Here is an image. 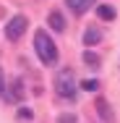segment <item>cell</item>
<instances>
[{"label":"cell","instance_id":"obj_1","mask_svg":"<svg viewBox=\"0 0 120 123\" xmlns=\"http://www.w3.org/2000/svg\"><path fill=\"white\" fill-rule=\"evenodd\" d=\"M34 52H37L39 63H45V66H55L57 63V45L52 42V37L45 29H39L34 34Z\"/></svg>","mask_w":120,"mask_h":123},{"label":"cell","instance_id":"obj_2","mask_svg":"<svg viewBox=\"0 0 120 123\" xmlns=\"http://www.w3.org/2000/svg\"><path fill=\"white\" fill-rule=\"evenodd\" d=\"M76 92H78V81H76V74H73L71 68H63L60 74H55V94L60 99L73 102L76 99Z\"/></svg>","mask_w":120,"mask_h":123},{"label":"cell","instance_id":"obj_3","mask_svg":"<svg viewBox=\"0 0 120 123\" xmlns=\"http://www.w3.org/2000/svg\"><path fill=\"white\" fill-rule=\"evenodd\" d=\"M26 26H29V18L26 16H13L8 24H5V37L11 39V42H18L21 37H24V31H26Z\"/></svg>","mask_w":120,"mask_h":123},{"label":"cell","instance_id":"obj_4","mask_svg":"<svg viewBox=\"0 0 120 123\" xmlns=\"http://www.w3.org/2000/svg\"><path fill=\"white\" fill-rule=\"evenodd\" d=\"M94 107H97V115L102 118V123H115V113H112V107H110V102H107L104 97H97Z\"/></svg>","mask_w":120,"mask_h":123},{"label":"cell","instance_id":"obj_5","mask_svg":"<svg viewBox=\"0 0 120 123\" xmlns=\"http://www.w3.org/2000/svg\"><path fill=\"white\" fill-rule=\"evenodd\" d=\"M47 24H50V29L52 31H57V34H63L65 31V16L55 8V11H50V16H47Z\"/></svg>","mask_w":120,"mask_h":123},{"label":"cell","instance_id":"obj_6","mask_svg":"<svg viewBox=\"0 0 120 123\" xmlns=\"http://www.w3.org/2000/svg\"><path fill=\"white\" fill-rule=\"evenodd\" d=\"M102 42V29H97V26H89L86 31H84V45H99Z\"/></svg>","mask_w":120,"mask_h":123},{"label":"cell","instance_id":"obj_7","mask_svg":"<svg viewBox=\"0 0 120 123\" xmlns=\"http://www.w3.org/2000/svg\"><path fill=\"white\" fill-rule=\"evenodd\" d=\"M24 94H26V92H24V81L16 76V79L11 81V99H13V102H21Z\"/></svg>","mask_w":120,"mask_h":123},{"label":"cell","instance_id":"obj_8","mask_svg":"<svg viewBox=\"0 0 120 123\" xmlns=\"http://www.w3.org/2000/svg\"><path fill=\"white\" fill-rule=\"evenodd\" d=\"M97 16H99L102 21H115L118 11H115L112 5H107V3H102V5H97Z\"/></svg>","mask_w":120,"mask_h":123},{"label":"cell","instance_id":"obj_9","mask_svg":"<svg viewBox=\"0 0 120 123\" xmlns=\"http://www.w3.org/2000/svg\"><path fill=\"white\" fill-rule=\"evenodd\" d=\"M65 3H68V8H71L73 13H78V16H81V13H86V11L91 8V3H94V0H65Z\"/></svg>","mask_w":120,"mask_h":123},{"label":"cell","instance_id":"obj_10","mask_svg":"<svg viewBox=\"0 0 120 123\" xmlns=\"http://www.w3.org/2000/svg\"><path fill=\"white\" fill-rule=\"evenodd\" d=\"M84 63L89 66V68H102V55H97L91 50H86L84 52Z\"/></svg>","mask_w":120,"mask_h":123},{"label":"cell","instance_id":"obj_11","mask_svg":"<svg viewBox=\"0 0 120 123\" xmlns=\"http://www.w3.org/2000/svg\"><path fill=\"white\" fill-rule=\"evenodd\" d=\"M78 86H81V89H86V92H97V89H99V81H94V79H89V81H81Z\"/></svg>","mask_w":120,"mask_h":123},{"label":"cell","instance_id":"obj_12","mask_svg":"<svg viewBox=\"0 0 120 123\" xmlns=\"http://www.w3.org/2000/svg\"><path fill=\"white\" fill-rule=\"evenodd\" d=\"M16 115H18L21 121H31V118H34V110H31V107H18Z\"/></svg>","mask_w":120,"mask_h":123},{"label":"cell","instance_id":"obj_13","mask_svg":"<svg viewBox=\"0 0 120 123\" xmlns=\"http://www.w3.org/2000/svg\"><path fill=\"white\" fill-rule=\"evenodd\" d=\"M76 121H78V118H76L73 113H60V115H57V123H76Z\"/></svg>","mask_w":120,"mask_h":123},{"label":"cell","instance_id":"obj_14","mask_svg":"<svg viewBox=\"0 0 120 123\" xmlns=\"http://www.w3.org/2000/svg\"><path fill=\"white\" fill-rule=\"evenodd\" d=\"M5 94V76H3V71H0V97Z\"/></svg>","mask_w":120,"mask_h":123}]
</instances>
